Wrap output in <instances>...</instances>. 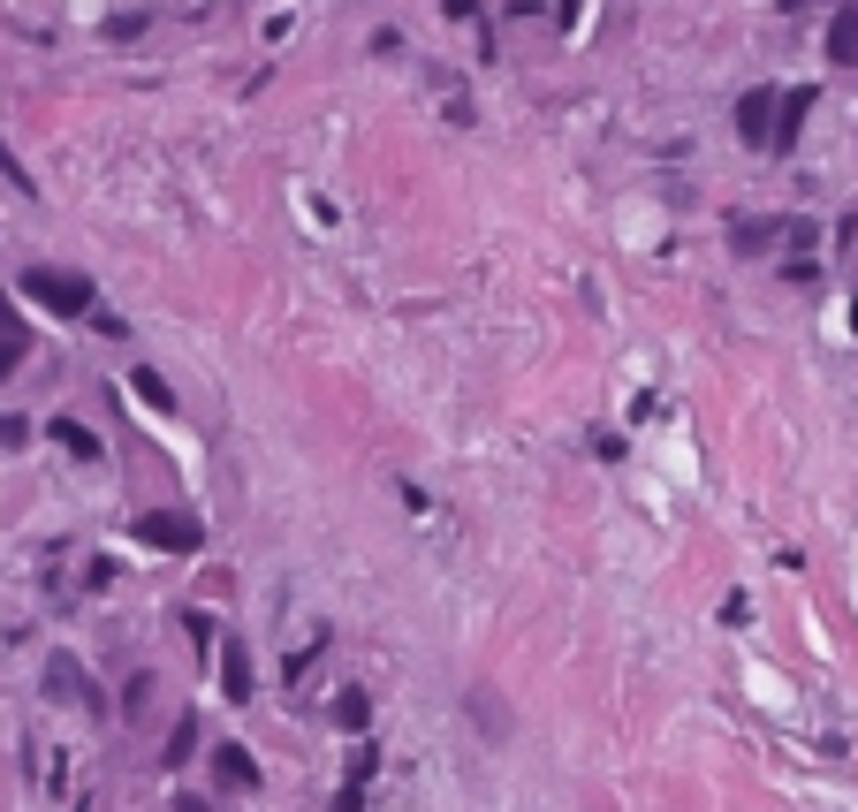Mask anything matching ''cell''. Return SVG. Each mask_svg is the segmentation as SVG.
Here are the masks:
<instances>
[{
  "label": "cell",
  "mask_w": 858,
  "mask_h": 812,
  "mask_svg": "<svg viewBox=\"0 0 858 812\" xmlns=\"http://www.w3.org/2000/svg\"><path fill=\"white\" fill-rule=\"evenodd\" d=\"M31 304L46 311H61V319H85L91 311V274H61V266H23V281H16Z\"/></svg>",
  "instance_id": "6da1fadb"
},
{
  "label": "cell",
  "mask_w": 858,
  "mask_h": 812,
  "mask_svg": "<svg viewBox=\"0 0 858 812\" xmlns=\"http://www.w3.org/2000/svg\"><path fill=\"white\" fill-rule=\"evenodd\" d=\"M129 539H137V547H160V555H190V547H206L198 516H183V509H145L137 524H129Z\"/></svg>",
  "instance_id": "7a4b0ae2"
},
{
  "label": "cell",
  "mask_w": 858,
  "mask_h": 812,
  "mask_svg": "<svg viewBox=\"0 0 858 812\" xmlns=\"http://www.w3.org/2000/svg\"><path fill=\"white\" fill-rule=\"evenodd\" d=\"M775 99H782V91H768V85L737 99V137H744V145H775V122H768V115H775Z\"/></svg>",
  "instance_id": "3957f363"
},
{
  "label": "cell",
  "mask_w": 858,
  "mask_h": 812,
  "mask_svg": "<svg viewBox=\"0 0 858 812\" xmlns=\"http://www.w3.org/2000/svg\"><path fill=\"white\" fill-rule=\"evenodd\" d=\"M828 61H836V69H858V0H844L836 23H828Z\"/></svg>",
  "instance_id": "277c9868"
},
{
  "label": "cell",
  "mask_w": 858,
  "mask_h": 812,
  "mask_svg": "<svg viewBox=\"0 0 858 812\" xmlns=\"http://www.w3.org/2000/svg\"><path fill=\"white\" fill-rule=\"evenodd\" d=\"M214 774H220V790H258V760L244 752V744H220V752H214Z\"/></svg>",
  "instance_id": "5b68a950"
},
{
  "label": "cell",
  "mask_w": 858,
  "mask_h": 812,
  "mask_svg": "<svg viewBox=\"0 0 858 812\" xmlns=\"http://www.w3.org/2000/svg\"><path fill=\"white\" fill-rule=\"evenodd\" d=\"M775 115H782V129H775V152H782V145H798V129H806V115H813V91H782Z\"/></svg>",
  "instance_id": "8992f818"
},
{
  "label": "cell",
  "mask_w": 858,
  "mask_h": 812,
  "mask_svg": "<svg viewBox=\"0 0 858 812\" xmlns=\"http://www.w3.org/2000/svg\"><path fill=\"white\" fill-rule=\"evenodd\" d=\"M46 433H53V440H61V448H69L77 464H99V440H91V433L77 426V418H53V426H46Z\"/></svg>",
  "instance_id": "52a82bcc"
},
{
  "label": "cell",
  "mask_w": 858,
  "mask_h": 812,
  "mask_svg": "<svg viewBox=\"0 0 858 812\" xmlns=\"http://www.w3.org/2000/svg\"><path fill=\"white\" fill-rule=\"evenodd\" d=\"M23 357H31V335H23L16 319H0V373H16Z\"/></svg>",
  "instance_id": "ba28073f"
},
{
  "label": "cell",
  "mask_w": 858,
  "mask_h": 812,
  "mask_svg": "<svg viewBox=\"0 0 858 812\" xmlns=\"http://www.w3.org/2000/svg\"><path fill=\"white\" fill-rule=\"evenodd\" d=\"M335 722H343L349 736H357V729L373 722V699H365V691H343V699H335Z\"/></svg>",
  "instance_id": "9c48e42d"
},
{
  "label": "cell",
  "mask_w": 858,
  "mask_h": 812,
  "mask_svg": "<svg viewBox=\"0 0 858 812\" xmlns=\"http://www.w3.org/2000/svg\"><path fill=\"white\" fill-rule=\"evenodd\" d=\"M228 699H252V661H244V645H228V676H220Z\"/></svg>",
  "instance_id": "30bf717a"
},
{
  "label": "cell",
  "mask_w": 858,
  "mask_h": 812,
  "mask_svg": "<svg viewBox=\"0 0 858 812\" xmlns=\"http://www.w3.org/2000/svg\"><path fill=\"white\" fill-rule=\"evenodd\" d=\"M768 236H775V220H737V228H730V244H737L744 258H752V251H768Z\"/></svg>",
  "instance_id": "8fae6325"
},
{
  "label": "cell",
  "mask_w": 858,
  "mask_h": 812,
  "mask_svg": "<svg viewBox=\"0 0 858 812\" xmlns=\"http://www.w3.org/2000/svg\"><path fill=\"white\" fill-rule=\"evenodd\" d=\"M129 380H137V395H145V403H160V410H168V380H160V373H145V365H137Z\"/></svg>",
  "instance_id": "7c38bea8"
},
{
  "label": "cell",
  "mask_w": 858,
  "mask_h": 812,
  "mask_svg": "<svg viewBox=\"0 0 858 812\" xmlns=\"http://www.w3.org/2000/svg\"><path fill=\"white\" fill-rule=\"evenodd\" d=\"M23 440H31V418L8 410V418H0V448H23Z\"/></svg>",
  "instance_id": "4fadbf2b"
},
{
  "label": "cell",
  "mask_w": 858,
  "mask_h": 812,
  "mask_svg": "<svg viewBox=\"0 0 858 812\" xmlns=\"http://www.w3.org/2000/svg\"><path fill=\"white\" fill-rule=\"evenodd\" d=\"M190 744H198V729L183 722V729H175V736H168V768H183V760H190Z\"/></svg>",
  "instance_id": "5bb4252c"
},
{
  "label": "cell",
  "mask_w": 858,
  "mask_h": 812,
  "mask_svg": "<svg viewBox=\"0 0 858 812\" xmlns=\"http://www.w3.org/2000/svg\"><path fill=\"white\" fill-rule=\"evenodd\" d=\"M175 812H214V805H206V798H190V790H183V798H175Z\"/></svg>",
  "instance_id": "9a60e30c"
},
{
  "label": "cell",
  "mask_w": 858,
  "mask_h": 812,
  "mask_svg": "<svg viewBox=\"0 0 858 812\" xmlns=\"http://www.w3.org/2000/svg\"><path fill=\"white\" fill-rule=\"evenodd\" d=\"M775 8H806V0H775Z\"/></svg>",
  "instance_id": "2e32d148"
}]
</instances>
